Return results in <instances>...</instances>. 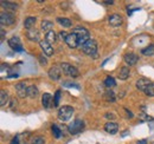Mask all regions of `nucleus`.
I'll return each mask as SVG.
<instances>
[{"label":"nucleus","instance_id":"nucleus-17","mask_svg":"<svg viewBox=\"0 0 154 144\" xmlns=\"http://www.w3.org/2000/svg\"><path fill=\"white\" fill-rule=\"evenodd\" d=\"M56 40H57V34L55 33V31H49V32H46V34H45V41H48V43L51 45V44H54Z\"/></svg>","mask_w":154,"mask_h":144},{"label":"nucleus","instance_id":"nucleus-3","mask_svg":"<svg viewBox=\"0 0 154 144\" xmlns=\"http://www.w3.org/2000/svg\"><path fill=\"white\" fill-rule=\"evenodd\" d=\"M82 51L85 54H88V56L95 54L97 52V43L93 39L88 40L84 45H82Z\"/></svg>","mask_w":154,"mask_h":144},{"label":"nucleus","instance_id":"nucleus-21","mask_svg":"<svg viewBox=\"0 0 154 144\" xmlns=\"http://www.w3.org/2000/svg\"><path fill=\"white\" fill-rule=\"evenodd\" d=\"M129 74H131V70H129V68H122L120 72H119V78L120 79H122V80H126L128 77H129Z\"/></svg>","mask_w":154,"mask_h":144},{"label":"nucleus","instance_id":"nucleus-33","mask_svg":"<svg viewBox=\"0 0 154 144\" xmlns=\"http://www.w3.org/2000/svg\"><path fill=\"white\" fill-rule=\"evenodd\" d=\"M64 86L66 88H75V89H79V85L78 84H75V83H70V82H64L63 83Z\"/></svg>","mask_w":154,"mask_h":144},{"label":"nucleus","instance_id":"nucleus-5","mask_svg":"<svg viewBox=\"0 0 154 144\" xmlns=\"http://www.w3.org/2000/svg\"><path fill=\"white\" fill-rule=\"evenodd\" d=\"M60 68H62V70H63V72L65 74H68V76H70L72 78H76V77L79 76V72H78V70H77L76 68L72 66V65H70V64H68V63H62Z\"/></svg>","mask_w":154,"mask_h":144},{"label":"nucleus","instance_id":"nucleus-37","mask_svg":"<svg viewBox=\"0 0 154 144\" xmlns=\"http://www.w3.org/2000/svg\"><path fill=\"white\" fill-rule=\"evenodd\" d=\"M11 144H19V140L17 137H14L12 141H11Z\"/></svg>","mask_w":154,"mask_h":144},{"label":"nucleus","instance_id":"nucleus-2","mask_svg":"<svg viewBox=\"0 0 154 144\" xmlns=\"http://www.w3.org/2000/svg\"><path fill=\"white\" fill-rule=\"evenodd\" d=\"M74 115V108L69 105H64L58 110V118L62 122H68Z\"/></svg>","mask_w":154,"mask_h":144},{"label":"nucleus","instance_id":"nucleus-6","mask_svg":"<svg viewBox=\"0 0 154 144\" xmlns=\"http://www.w3.org/2000/svg\"><path fill=\"white\" fill-rule=\"evenodd\" d=\"M14 21H16V17H14V14L13 13H10V12H2L1 14H0V22H1V25H12V24H14Z\"/></svg>","mask_w":154,"mask_h":144},{"label":"nucleus","instance_id":"nucleus-26","mask_svg":"<svg viewBox=\"0 0 154 144\" xmlns=\"http://www.w3.org/2000/svg\"><path fill=\"white\" fill-rule=\"evenodd\" d=\"M104 99L107 100V102H110V103H114L116 99L115 97V93H114V91L112 90H108L106 91V93H104Z\"/></svg>","mask_w":154,"mask_h":144},{"label":"nucleus","instance_id":"nucleus-24","mask_svg":"<svg viewBox=\"0 0 154 144\" xmlns=\"http://www.w3.org/2000/svg\"><path fill=\"white\" fill-rule=\"evenodd\" d=\"M7 103H8V94L5 90H1L0 91V105L5 106Z\"/></svg>","mask_w":154,"mask_h":144},{"label":"nucleus","instance_id":"nucleus-39","mask_svg":"<svg viewBox=\"0 0 154 144\" xmlns=\"http://www.w3.org/2000/svg\"><path fill=\"white\" fill-rule=\"evenodd\" d=\"M125 110H126V112H127V115H128L129 117H133V113H132V112H131L128 109H125Z\"/></svg>","mask_w":154,"mask_h":144},{"label":"nucleus","instance_id":"nucleus-18","mask_svg":"<svg viewBox=\"0 0 154 144\" xmlns=\"http://www.w3.org/2000/svg\"><path fill=\"white\" fill-rule=\"evenodd\" d=\"M148 37L146 36H139L136 37L134 40H133V43H134L135 46H139V45H143V44H147L148 43Z\"/></svg>","mask_w":154,"mask_h":144},{"label":"nucleus","instance_id":"nucleus-41","mask_svg":"<svg viewBox=\"0 0 154 144\" xmlns=\"http://www.w3.org/2000/svg\"><path fill=\"white\" fill-rule=\"evenodd\" d=\"M137 144H147V141L146 140H142V141H139Z\"/></svg>","mask_w":154,"mask_h":144},{"label":"nucleus","instance_id":"nucleus-42","mask_svg":"<svg viewBox=\"0 0 154 144\" xmlns=\"http://www.w3.org/2000/svg\"><path fill=\"white\" fill-rule=\"evenodd\" d=\"M103 4H106V5H113L114 2H113V1H104Z\"/></svg>","mask_w":154,"mask_h":144},{"label":"nucleus","instance_id":"nucleus-9","mask_svg":"<svg viewBox=\"0 0 154 144\" xmlns=\"http://www.w3.org/2000/svg\"><path fill=\"white\" fill-rule=\"evenodd\" d=\"M152 82L149 80V79H147V78H140V79H137L136 80V89L139 91H146V89L149 86V84H151Z\"/></svg>","mask_w":154,"mask_h":144},{"label":"nucleus","instance_id":"nucleus-40","mask_svg":"<svg viewBox=\"0 0 154 144\" xmlns=\"http://www.w3.org/2000/svg\"><path fill=\"white\" fill-rule=\"evenodd\" d=\"M4 38H5V31L1 30V41H4Z\"/></svg>","mask_w":154,"mask_h":144},{"label":"nucleus","instance_id":"nucleus-1","mask_svg":"<svg viewBox=\"0 0 154 144\" xmlns=\"http://www.w3.org/2000/svg\"><path fill=\"white\" fill-rule=\"evenodd\" d=\"M74 33L78 38V43L79 45H84L88 40H90V34H89V31L82 26H77L74 28Z\"/></svg>","mask_w":154,"mask_h":144},{"label":"nucleus","instance_id":"nucleus-22","mask_svg":"<svg viewBox=\"0 0 154 144\" xmlns=\"http://www.w3.org/2000/svg\"><path fill=\"white\" fill-rule=\"evenodd\" d=\"M26 37H27L31 41H38L39 40V33H38V31H36V30H30V31L27 32Z\"/></svg>","mask_w":154,"mask_h":144},{"label":"nucleus","instance_id":"nucleus-25","mask_svg":"<svg viewBox=\"0 0 154 144\" xmlns=\"http://www.w3.org/2000/svg\"><path fill=\"white\" fill-rule=\"evenodd\" d=\"M52 27H54V24L49 20H43L42 21V30L45 31V32H49V31H52Z\"/></svg>","mask_w":154,"mask_h":144},{"label":"nucleus","instance_id":"nucleus-20","mask_svg":"<svg viewBox=\"0 0 154 144\" xmlns=\"http://www.w3.org/2000/svg\"><path fill=\"white\" fill-rule=\"evenodd\" d=\"M35 24H36V18L35 17H29V18L25 19V21H24V27L30 31L35 26Z\"/></svg>","mask_w":154,"mask_h":144},{"label":"nucleus","instance_id":"nucleus-7","mask_svg":"<svg viewBox=\"0 0 154 144\" xmlns=\"http://www.w3.org/2000/svg\"><path fill=\"white\" fill-rule=\"evenodd\" d=\"M8 45L16 52H21L23 51V45H21V41H20L18 37H12L11 39H8Z\"/></svg>","mask_w":154,"mask_h":144},{"label":"nucleus","instance_id":"nucleus-28","mask_svg":"<svg viewBox=\"0 0 154 144\" xmlns=\"http://www.w3.org/2000/svg\"><path fill=\"white\" fill-rule=\"evenodd\" d=\"M104 85H106L108 89H110V88H114V86L116 85L115 79H114L113 77H107V78H106V80H104Z\"/></svg>","mask_w":154,"mask_h":144},{"label":"nucleus","instance_id":"nucleus-19","mask_svg":"<svg viewBox=\"0 0 154 144\" xmlns=\"http://www.w3.org/2000/svg\"><path fill=\"white\" fill-rule=\"evenodd\" d=\"M1 5L4 8L8 10V11H16L18 8V5L14 2H11V1H1Z\"/></svg>","mask_w":154,"mask_h":144},{"label":"nucleus","instance_id":"nucleus-43","mask_svg":"<svg viewBox=\"0 0 154 144\" xmlns=\"http://www.w3.org/2000/svg\"><path fill=\"white\" fill-rule=\"evenodd\" d=\"M106 117H108V118H109V117H110V118H114V115H112V113H107Z\"/></svg>","mask_w":154,"mask_h":144},{"label":"nucleus","instance_id":"nucleus-12","mask_svg":"<svg viewBox=\"0 0 154 144\" xmlns=\"http://www.w3.org/2000/svg\"><path fill=\"white\" fill-rule=\"evenodd\" d=\"M109 24H110V26H113V27H119V26H121L122 25V17L120 16V14H112L110 17H109Z\"/></svg>","mask_w":154,"mask_h":144},{"label":"nucleus","instance_id":"nucleus-14","mask_svg":"<svg viewBox=\"0 0 154 144\" xmlns=\"http://www.w3.org/2000/svg\"><path fill=\"white\" fill-rule=\"evenodd\" d=\"M137 60H139V57L135 53H133V52H128V53L125 54V62H126L129 66L135 65V64L137 63Z\"/></svg>","mask_w":154,"mask_h":144},{"label":"nucleus","instance_id":"nucleus-23","mask_svg":"<svg viewBox=\"0 0 154 144\" xmlns=\"http://www.w3.org/2000/svg\"><path fill=\"white\" fill-rule=\"evenodd\" d=\"M27 96H29L30 98H36V97L38 96V89H37V86L30 85V86L27 88Z\"/></svg>","mask_w":154,"mask_h":144},{"label":"nucleus","instance_id":"nucleus-38","mask_svg":"<svg viewBox=\"0 0 154 144\" xmlns=\"http://www.w3.org/2000/svg\"><path fill=\"white\" fill-rule=\"evenodd\" d=\"M17 77H18V74H17V73H13V74L7 76V78H17Z\"/></svg>","mask_w":154,"mask_h":144},{"label":"nucleus","instance_id":"nucleus-34","mask_svg":"<svg viewBox=\"0 0 154 144\" xmlns=\"http://www.w3.org/2000/svg\"><path fill=\"white\" fill-rule=\"evenodd\" d=\"M32 144H44V138H43V137H40V136L35 137V138H33V141H32Z\"/></svg>","mask_w":154,"mask_h":144},{"label":"nucleus","instance_id":"nucleus-15","mask_svg":"<svg viewBox=\"0 0 154 144\" xmlns=\"http://www.w3.org/2000/svg\"><path fill=\"white\" fill-rule=\"evenodd\" d=\"M62 76V72L59 70V68L57 66H52L50 70H49V77L52 79V80H59Z\"/></svg>","mask_w":154,"mask_h":144},{"label":"nucleus","instance_id":"nucleus-32","mask_svg":"<svg viewBox=\"0 0 154 144\" xmlns=\"http://www.w3.org/2000/svg\"><path fill=\"white\" fill-rule=\"evenodd\" d=\"M59 98H60V91L58 90V91H56V94H55V97H54V105H55V106H58V104H59Z\"/></svg>","mask_w":154,"mask_h":144},{"label":"nucleus","instance_id":"nucleus-16","mask_svg":"<svg viewBox=\"0 0 154 144\" xmlns=\"http://www.w3.org/2000/svg\"><path fill=\"white\" fill-rule=\"evenodd\" d=\"M104 130L108 132V134H110V135H115L116 132L119 131V125L114 123V122H108V123H106V125H104Z\"/></svg>","mask_w":154,"mask_h":144},{"label":"nucleus","instance_id":"nucleus-10","mask_svg":"<svg viewBox=\"0 0 154 144\" xmlns=\"http://www.w3.org/2000/svg\"><path fill=\"white\" fill-rule=\"evenodd\" d=\"M39 45H40V49L43 50V52H44L45 56L51 57V56L54 54V49H52V46H51L48 41L43 40V41H40V43H39Z\"/></svg>","mask_w":154,"mask_h":144},{"label":"nucleus","instance_id":"nucleus-31","mask_svg":"<svg viewBox=\"0 0 154 144\" xmlns=\"http://www.w3.org/2000/svg\"><path fill=\"white\" fill-rule=\"evenodd\" d=\"M145 93H146L147 96H149V97H154V83H151V84H149V86L146 89Z\"/></svg>","mask_w":154,"mask_h":144},{"label":"nucleus","instance_id":"nucleus-13","mask_svg":"<svg viewBox=\"0 0 154 144\" xmlns=\"http://www.w3.org/2000/svg\"><path fill=\"white\" fill-rule=\"evenodd\" d=\"M52 103H54V98L50 93H44L43 97H42V104L45 109H50L52 106Z\"/></svg>","mask_w":154,"mask_h":144},{"label":"nucleus","instance_id":"nucleus-36","mask_svg":"<svg viewBox=\"0 0 154 144\" xmlns=\"http://www.w3.org/2000/svg\"><path fill=\"white\" fill-rule=\"evenodd\" d=\"M39 60H40V64L42 65H46V63H48L46 62V58L44 56H39Z\"/></svg>","mask_w":154,"mask_h":144},{"label":"nucleus","instance_id":"nucleus-8","mask_svg":"<svg viewBox=\"0 0 154 144\" xmlns=\"http://www.w3.org/2000/svg\"><path fill=\"white\" fill-rule=\"evenodd\" d=\"M65 44H66L70 49H76L77 46L79 45V43H78V38H77V36L74 33V32L68 34V38L65 39Z\"/></svg>","mask_w":154,"mask_h":144},{"label":"nucleus","instance_id":"nucleus-27","mask_svg":"<svg viewBox=\"0 0 154 144\" xmlns=\"http://www.w3.org/2000/svg\"><path fill=\"white\" fill-rule=\"evenodd\" d=\"M141 53L143 54V56H153L154 54V45L153 44H149L147 47H145V49H142L141 50Z\"/></svg>","mask_w":154,"mask_h":144},{"label":"nucleus","instance_id":"nucleus-11","mask_svg":"<svg viewBox=\"0 0 154 144\" xmlns=\"http://www.w3.org/2000/svg\"><path fill=\"white\" fill-rule=\"evenodd\" d=\"M27 88L25 82H20L16 85V90H17V94L19 96L20 98H24L25 96H27Z\"/></svg>","mask_w":154,"mask_h":144},{"label":"nucleus","instance_id":"nucleus-4","mask_svg":"<svg viewBox=\"0 0 154 144\" xmlns=\"http://www.w3.org/2000/svg\"><path fill=\"white\" fill-rule=\"evenodd\" d=\"M68 129H69V132H70V134L76 135V134L81 132V131L84 129V122H83L82 119H75L74 122H71V123L69 124Z\"/></svg>","mask_w":154,"mask_h":144},{"label":"nucleus","instance_id":"nucleus-29","mask_svg":"<svg viewBox=\"0 0 154 144\" xmlns=\"http://www.w3.org/2000/svg\"><path fill=\"white\" fill-rule=\"evenodd\" d=\"M57 21L62 25V26H64V27H70V26L72 25L71 20H70V19H66V18H57Z\"/></svg>","mask_w":154,"mask_h":144},{"label":"nucleus","instance_id":"nucleus-35","mask_svg":"<svg viewBox=\"0 0 154 144\" xmlns=\"http://www.w3.org/2000/svg\"><path fill=\"white\" fill-rule=\"evenodd\" d=\"M59 38H60L62 40H64V41H65V39L68 38V33H66V32H64V31L59 32Z\"/></svg>","mask_w":154,"mask_h":144},{"label":"nucleus","instance_id":"nucleus-30","mask_svg":"<svg viewBox=\"0 0 154 144\" xmlns=\"http://www.w3.org/2000/svg\"><path fill=\"white\" fill-rule=\"evenodd\" d=\"M51 129H52V134H54L55 138H60V136H62V131H60V129H59L57 125H52Z\"/></svg>","mask_w":154,"mask_h":144}]
</instances>
